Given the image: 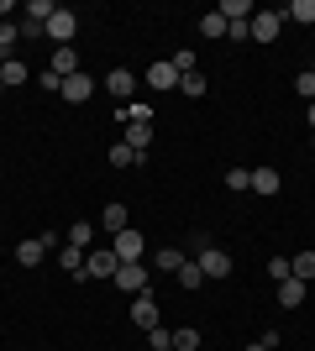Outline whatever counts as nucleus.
<instances>
[{
	"mask_svg": "<svg viewBox=\"0 0 315 351\" xmlns=\"http://www.w3.org/2000/svg\"><path fill=\"white\" fill-rule=\"evenodd\" d=\"M110 252H116V263H142V252H148V236L137 231V226H126V231L116 236V247H110Z\"/></svg>",
	"mask_w": 315,
	"mask_h": 351,
	"instance_id": "nucleus-1",
	"label": "nucleus"
},
{
	"mask_svg": "<svg viewBox=\"0 0 315 351\" xmlns=\"http://www.w3.org/2000/svg\"><path fill=\"white\" fill-rule=\"evenodd\" d=\"M279 27H284V11H253L247 37H253V43H273V37H279Z\"/></svg>",
	"mask_w": 315,
	"mask_h": 351,
	"instance_id": "nucleus-2",
	"label": "nucleus"
},
{
	"mask_svg": "<svg viewBox=\"0 0 315 351\" xmlns=\"http://www.w3.org/2000/svg\"><path fill=\"white\" fill-rule=\"evenodd\" d=\"M74 32H79V16L58 5V11H53V21H47V37H53L58 47H74Z\"/></svg>",
	"mask_w": 315,
	"mask_h": 351,
	"instance_id": "nucleus-3",
	"label": "nucleus"
},
{
	"mask_svg": "<svg viewBox=\"0 0 315 351\" xmlns=\"http://www.w3.org/2000/svg\"><path fill=\"white\" fill-rule=\"evenodd\" d=\"M200 273H205V278H231V257H226L221 247H200Z\"/></svg>",
	"mask_w": 315,
	"mask_h": 351,
	"instance_id": "nucleus-4",
	"label": "nucleus"
},
{
	"mask_svg": "<svg viewBox=\"0 0 315 351\" xmlns=\"http://www.w3.org/2000/svg\"><path fill=\"white\" fill-rule=\"evenodd\" d=\"M116 289L121 293H142V289H148V267H142V263H121L116 267Z\"/></svg>",
	"mask_w": 315,
	"mask_h": 351,
	"instance_id": "nucleus-5",
	"label": "nucleus"
},
{
	"mask_svg": "<svg viewBox=\"0 0 315 351\" xmlns=\"http://www.w3.org/2000/svg\"><path fill=\"white\" fill-rule=\"evenodd\" d=\"M132 320L142 325V330H152V325H158V299H152L148 289H142V293H132Z\"/></svg>",
	"mask_w": 315,
	"mask_h": 351,
	"instance_id": "nucleus-6",
	"label": "nucleus"
},
{
	"mask_svg": "<svg viewBox=\"0 0 315 351\" xmlns=\"http://www.w3.org/2000/svg\"><path fill=\"white\" fill-rule=\"evenodd\" d=\"M90 95H95V79H90V73H84V69H79V73H69V79H63V100L84 105V100H90Z\"/></svg>",
	"mask_w": 315,
	"mask_h": 351,
	"instance_id": "nucleus-7",
	"label": "nucleus"
},
{
	"mask_svg": "<svg viewBox=\"0 0 315 351\" xmlns=\"http://www.w3.org/2000/svg\"><path fill=\"white\" fill-rule=\"evenodd\" d=\"M105 89H110L116 100H132V89H137V73H132V69H110V73H105Z\"/></svg>",
	"mask_w": 315,
	"mask_h": 351,
	"instance_id": "nucleus-8",
	"label": "nucleus"
},
{
	"mask_svg": "<svg viewBox=\"0 0 315 351\" xmlns=\"http://www.w3.org/2000/svg\"><path fill=\"white\" fill-rule=\"evenodd\" d=\"M253 194H263V199H273V194L284 189V178L273 173V168H253V184H247Z\"/></svg>",
	"mask_w": 315,
	"mask_h": 351,
	"instance_id": "nucleus-9",
	"label": "nucleus"
},
{
	"mask_svg": "<svg viewBox=\"0 0 315 351\" xmlns=\"http://www.w3.org/2000/svg\"><path fill=\"white\" fill-rule=\"evenodd\" d=\"M305 293H310V283L284 278V283H279V309H300V304H305Z\"/></svg>",
	"mask_w": 315,
	"mask_h": 351,
	"instance_id": "nucleus-10",
	"label": "nucleus"
},
{
	"mask_svg": "<svg viewBox=\"0 0 315 351\" xmlns=\"http://www.w3.org/2000/svg\"><path fill=\"white\" fill-rule=\"evenodd\" d=\"M43 257H47V241H43V236H27V241L16 247V263H21V267H37Z\"/></svg>",
	"mask_w": 315,
	"mask_h": 351,
	"instance_id": "nucleus-11",
	"label": "nucleus"
},
{
	"mask_svg": "<svg viewBox=\"0 0 315 351\" xmlns=\"http://www.w3.org/2000/svg\"><path fill=\"white\" fill-rule=\"evenodd\" d=\"M84 267H90V278H116V252H90V257H84Z\"/></svg>",
	"mask_w": 315,
	"mask_h": 351,
	"instance_id": "nucleus-12",
	"label": "nucleus"
},
{
	"mask_svg": "<svg viewBox=\"0 0 315 351\" xmlns=\"http://www.w3.org/2000/svg\"><path fill=\"white\" fill-rule=\"evenodd\" d=\"M58 267H69V278H74V283L90 278V267H84V252H79V247H63L58 252Z\"/></svg>",
	"mask_w": 315,
	"mask_h": 351,
	"instance_id": "nucleus-13",
	"label": "nucleus"
},
{
	"mask_svg": "<svg viewBox=\"0 0 315 351\" xmlns=\"http://www.w3.org/2000/svg\"><path fill=\"white\" fill-rule=\"evenodd\" d=\"M148 84H152V89H179V73H174V63L158 58V63L148 69Z\"/></svg>",
	"mask_w": 315,
	"mask_h": 351,
	"instance_id": "nucleus-14",
	"label": "nucleus"
},
{
	"mask_svg": "<svg viewBox=\"0 0 315 351\" xmlns=\"http://www.w3.org/2000/svg\"><path fill=\"white\" fill-rule=\"evenodd\" d=\"M16 84H27V63L21 58H0V89H16Z\"/></svg>",
	"mask_w": 315,
	"mask_h": 351,
	"instance_id": "nucleus-15",
	"label": "nucleus"
},
{
	"mask_svg": "<svg viewBox=\"0 0 315 351\" xmlns=\"http://www.w3.org/2000/svg\"><path fill=\"white\" fill-rule=\"evenodd\" d=\"M289 278L315 283V252H300V257H289Z\"/></svg>",
	"mask_w": 315,
	"mask_h": 351,
	"instance_id": "nucleus-16",
	"label": "nucleus"
},
{
	"mask_svg": "<svg viewBox=\"0 0 315 351\" xmlns=\"http://www.w3.org/2000/svg\"><path fill=\"white\" fill-rule=\"evenodd\" d=\"M47 69L58 73V79H69V73H79V58H74V47H58V53H53V63H47Z\"/></svg>",
	"mask_w": 315,
	"mask_h": 351,
	"instance_id": "nucleus-17",
	"label": "nucleus"
},
{
	"mask_svg": "<svg viewBox=\"0 0 315 351\" xmlns=\"http://www.w3.org/2000/svg\"><path fill=\"white\" fill-rule=\"evenodd\" d=\"M121 142L132 147V152H142V158H148V147H152V126H126V136H121Z\"/></svg>",
	"mask_w": 315,
	"mask_h": 351,
	"instance_id": "nucleus-18",
	"label": "nucleus"
},
{
	"mask_svg": "<svg viewBox=\"0 0 315 351\" xmlns=\"http://www.w3.org/2000/svg\"><path fill=\"white\" fill-rule=\"evenodd\" d=\"M100 226H105L110 236H121V231H126V205H116V199H110V205H105V215H100Z\"/></svg>",
	"mask_w": 315,
	"mask_h": 351,
	"instance_id": "nucleus-19",
	"label": "nucleus"
},
{
	"mask_svg": "<svg viewBox=\"0 0 315 351\" xmlns=\"http://www.w3.org/2000/svg\"><path fill=\"white\" fill-rule=\"evenodd\" d=\"M142 162V152H132L126 142H110V168H137Z\"/></svg>",
	"mask_w": 315,
	"mask_h": 351,
	"instance_id": "nucleus-20",
	"label": "nucleus"
},
{
	"mask_svg": "<svg viewBox=\"0 0 315 351\" xmlns=\"http://www.w3.org/2000/svg\"><path fill=\"white\" fill-rule=\"evenodd\" d=\"M215 11H221L226 21H253V5H247V0H221Z\"/></svg>",
	"mask_w": 315,
	"mask_h": 351,
	"instance_id": "nucleus-21",
	"label": "nucleus"
},
{
	"mask_svg": "<svg viewBox=\"0 0 315 351\" xmlns=\"http://www.w3.org/2000/svg\"><path fill=\"white\" fill-rule=\"evenodd\" d=\"M184 263H189V257H184L179 247H163V252H158V273H179Z\"/></svg>",
	"mask_w": 315,
	"mask_h": 351,
	"instance_id": "nucleus-22",
	"label": "nucleus"
},
{
	"mask_svg": "<svg viewBox=\"0 0 315 351\" xmlns=\"http://www.w3.org/2000/svg\"><path fill=\"white\" fill-rule=\"evenodd\" d=\"M284 16H289V21H300V27H310V21H315V0H294Z\"/></svg>",
	"mask_w": 315,
	"mask_h": 351,
	"instance_id": "nucleus-23",
	"label": "nucleus"
},
{
	"mask_svg": "<svg viewBox=\"0 0 315 351\" xmlns=\"http://www.w3.org/2000/svg\"><path fill=\"white\" fill-rule=\"evenodd\" d=\"M174 351H200V330H195V325L174 330Z\"/></svg>",
	"mask_w": 315,
	"mask_h": 351,
	"instance_id": "nucleus-24",
	"label": "nucleus"
},
{
	"mask_svg": "<svg viewBox=\"0 0 315 351\" xmlns=\"http://www.w3.org/2000/svg\"><path fill=\"white\" fill-rule=\"evenodd\" d=\"M200 32H205V37H226V16H221V11L200 16Z\"/></svg>",
	"mask_w": 315,
	"mask_h": 351,
	"instance_id": "nucleus-25",
	"label": "nucleus"
},
{
	"mask_svg": "<svg viewBox=\"0 0 315 351\" xmlns=\"http://www.w3.org/2000/svg\"><path fill=\"white\" fill-rule=\"evenodd\" d=\"M179 89L189 95V100H200V95H205V73H184V79H179Z\"/></svg>",
	"mask_w": 315,
	"mask_h": 351,
	"instance_id": "nucleus-26",
	"label": "nucleus"
},
{
	"mask_svg": "<svg viewBox=\"0 0 315 351\" xmlns=\"http://www.w3.org/2000/svg\"><path fill=\"white\" fill-rule=\"evenodd\" d=\"M148 346H152V351H168V346H174V330H163V325H152V330H148Z\"/></svg>",
	"mask_w": 315,
	"mask_h": 351,
	"instance_id": "nucleus-27",
	"label": "nucleus"
},
{
	"mask_svg": "<svg viewBox=\"0 0 315 351\" xmlns=\"http://www.w3.org/2000/svg\"><path fill=\"white\" fill-rule=\"evenodd\" d=\"M168 63H174V73H179V79H184V73H195V53H189V47H179Z\"/></svg>",
	"mask_w": 315,
	"mask_h": 351,
	"instance_id": "nucleus-28",
	"label": "nucleus"
},
{
	"mask_svg": "<svg viewBox=\"0 0 315 351\" xmlns=\"http://www.w3.org/2000/svg\"><path fill=\"white\" fill-rule=\"evenodd\" d=\"M179 283H184V289H200V283H205V273H200V263H184V267H179Z\"/></svg>",
	"mask_w": 315,
	"mask_h": 351,
	"instance_id": "nucleus-29",
	"label": "nucleus"
},
{
	"mask_svg": "<svg viewBox=\"0 0 315 351\" xmlns=\"http://www.w3.org/2000/svg\"><path fill=\"white\" fill-rule=\"evenodd\" d=\"M247 184H253V168H231V173H226V189H247Z\"/></svg>",
	"mask_w": 315,
	"mask_h": 351,
	"instance_id": "nucleus-30",
	"label": "nucleus"
},
{
	"mask_svg": "<svg viewBox=\"0 0 315 351\" xmlns=\"http://www.w3.org/2000/svg\"><path fill=\"white\" fill-rule=\"evenodd\" d=\"M69 247H79V252L90 247V226H84V220H74V231H69Z\"/></svg>",
	"mask_w": 315,
	"mask_h": 351,
	"instance_id": "nucleus-31",
	"label": "nucleus"
},
{
	"mask_svg": "<svg viewBox=\"0 0 315 351\" xmlns=\"http://www.w3.org/2000/svg\"><path fill=\"white\" fill-rule=\"evenodd\" d=\"M16 37H21V32H16V21H0V53H11Z\"/></svg>",
	"mask_w": 315,
	"mask_h": 351,
	"instance_id": "nucleus-32",
	"label": "nucleus"
},
{
	"mask_svg": "<svg viewBox=\"0 0 315 351\" xmlns=\"http://www.w3.org/2000/svg\"><path fill=\"white\" fill-rule=\"evenodd\" d=\"M37 84H43L47 95H63V79H58V73H53V69H43V73H37Z\"/></svg>",
	"mask_w": 315,
	"mask_h": 351,
	"instance_id": "nucleus-33",
	"label": "nucleus"
},
{
	"mask_svg": "<svg viewBox=\"0 0 315 351\" xmlns=\"http://www.w3.org/2000/svg\"><path fill=\"white\" fill-rule=\"evenodd\" d=\"M294 89H300L305 100H315V73H310V69H305V73H300V79H294Z\"/></svg>",
	"mask_w": 315,
	"mask_h": 351,
	"instance_id": "nucleus-34",
	"label": "nucleus"
},
{
	"mask_svg": "<svg viewBox=\"0 0 315 351\" xmlns=\"http://www.w3.org/2000/svg\"><path fill=\"white\" fill-rule=\"evenodd\" d=\"M268 278H273V283L289 278V263H284V257H273V263H268Z\"/></svg>",
	"mask_w": 315,
	"mask_h": 351,
	"instance_id": "nucleus-35",
	"label": "nucleus"
},
{
	"mask_svg": "<svg viewBox=\"0 0 315 351\" xmlns=\"http://www.w3.org/2000/svg\"><path fill=\"white\" fill-rule=\"evenodd\" d=\"M310 132H315V100H310Z\"/></svg>",
	"mask_w": 315,
	"mask_h": 351,
	"instance_id": "nucleus-36",
	"label": "nucleus"
},
{
	"mask_svg": "<svg viewBox=\"0 0 315 351\" xmlns=\"http://www.w3.org/2000/svg\"><path fill=\"white\" fill-rule=\"evenodd\" d=\"M247 351H268V346H263V341H257V346H247Z\"/></svg>",
	"mask_w": 315,
	"mask_h": 351,
	"instance_id": "nucleus-37",
	"label": "nucleus"
},
{
	"mask_svg": "<svg viewBox=\"0 0 315 351\" xmlns=\"http://www.w3.org/2000/svg\"><path fill=\"white\" fill-rule=\"evenodd\" d=\"M168 351H174V346H168Z\"/></svg>",
	"mask_w": 315,
	"mask_h": 351,
	"instance_id": "nucleus-38",
	"label": "nucleus"
}]
</instances>
